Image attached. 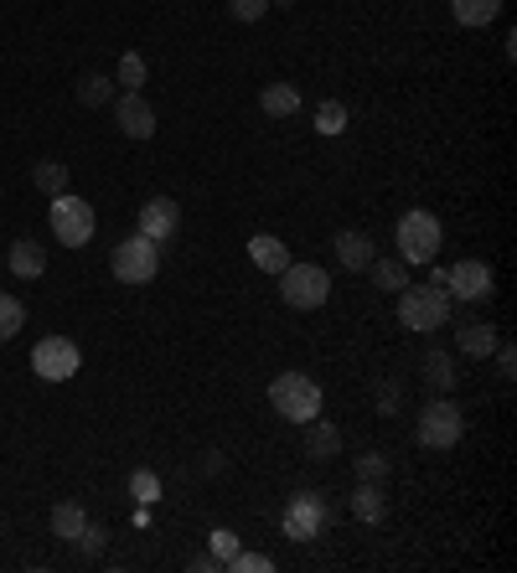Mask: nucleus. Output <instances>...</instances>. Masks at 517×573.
<instances>
[{
	"label": "nucleus",
	"instance_id": "17",
	"mask_svg": "<svg viewBox=\"0 0 517 573\" xmlns=\"http://www.w3.org/2000/svg\"><path fill=\"white\" fill-rule=\"evenodd\" d=\"M455 341H461V352H465V356H476V362H486V356L497 352V331H492L486 321H465V326H461V337H455Z\"/></svg>",
	"mask_w": 517,
	"mask_h": 573
},
{
	"label": "nucleus",
	"instance_id": "3",
	"mask_svg": "<svg viewBox=\"0 0 517 573\" xmlns=\"http://www.w3.org/2000/svg\"><path fill=\"white\" fill-rule=\"evenodd\" d=\"M446 316H450V295L440 285L398 289V321H404V331H440Z\"/></svg>",
	"mask_w": 517,
	"mask_h": 573
},
{
	"label": "nucleus",
	"instance_id": "29",
	"mask_svg": "<svg viewBox=\"0 0 517 573\" xmlns=\"http://www.w3.org/2000/svg\"><path fill=\"white\" fill-rule=\"evenodd\" d=\"M130 496H135L140 506L161 502V481H155V471H135V475H130Z\"/></svg>",
	"mask_w": 517,
	"mask_h": 573
},
{
	"label": "nucleus",
	"instance_id": "11",
	"mask_svg": "<svg viewBox=\"0 0 517 573\" xmlns=\"http://www.w3.org/2000/svg\"><path fill=\"white\" fill-rule=\"evenodd\" d=\"M182 228V207L172 197H151V202L140 207V238H151V243H166V238Z\"/></svg>",
	"mask_w": 517,
	"mask_h": 573
},
{
	"label": "nucleus",
	"instance_id": "20",
	"mask_svg": "<svg viewBox=\"0 0 517 573\" xmlns=\"http://www.w3.org/2000/svg\"><path fill=\"white\" fill-rule=\"evenodd\" d=\"M367 274H373V285L388 289V295H398V289L409 285V264H404V258H373Z\"/></svg>",
	"mask_w": 517,
	"mask_h": 573
},
{
	"label": "nucleus",
	"instance_id": "6",
	"mask_svg": "<svg viewBox=\"0 0 517 573\" xmlns=\"http://www.w3.org/2000/svg\"><path fill=\"white\" fill-rule=\"evenodd\" d=\"M47 218H52V238L57 243H68V249H84L88 238H94V207L84 202V197H73V191H57L47 207Z\"/></svg>",
	"mask_w": 517,
	"mask_h": 573
},
{
	"label": "nucleus",
	"instance_id": "13",
	"mask_svg": "<svg viewBox=\"0 0 517 573\" xmlns=\"http://www.w3.org/2000/svg\"><path fill=\"white\" fill-rule=\"evenodd\" d=\"M249 258H254L264 274H279L285 264H290V249H285L275 233H254L249 238Z\"/></svg>",
	"mask_w": 517,
	"mask_h": 573
},
{
	"label": "nucleus",
	"instance_id": "10",
	"mask_svg": "<svg viewBox=\"0 0 517 573\" xmlns=\"http://www.w3.org/2000/svg\"><path fill=\"white\" fill-rule=\"evenodd\" d=\"M114 124H120V135H130V140H151L155 109L145 103V93H120V99H114Z\"/></svg>",
	"mask_w": 517,
	"mask_h": 573
},
{
	"label": "nucleus",
	"instance_id": "2",
	"mask_svg": "<svg viewBox=\"0 0 517 573\" xmlns=\"http://www.w3.org/2000/svg\"><path fill=\"white\" fill-rule=\"evenodd\" d=\"M279 300L290 310H321L331 300V274L321 264H285L279 269Z\"/></svg>",
	"mask_w": 517,
	"mask_h": 573
},
{
	"label": "nucleus",
	"instance_id": "26",
	"mask_svg": "<svg viewBox=\"0 0 517 573\" xmlns=\"http://www.w3.org/2000/svg\"><path fill=\"white\" fill-rule=\"evenodd\" d=\"M114 78H120L124 93H140V88H145V57H140V52H124L120 73H114Z\"/></svg>",
	"mask_w": 517,
	"mask_h": 573
},
{
	"label": "nucleus",
	"instance_id": "35",
	"mask_svg": "<svg viewBox=\"0 0 517 573\" xmlns=\"http://www.w3.org/2000/svg\"><path fill=\"white\" fill-rule=\"evenodd\" d=\"M492 356H497L502 377H513V372H517V352H513V346H502V341H497V352H492Z\"/></svg>",
	"mask_w": 517,
	"mask_h": 573
},
{
	"label": "nucleus",
	"instance_id": "15",
	"mask_svg": "<svg viewBox=\"0 0 517 573\" xmlns=\"http://www.w3.org/2000/svg\"><path fill=\"white\" fill-rule=\"evenodd\" d=\"M321 522H327V506L316 502L310 491H306V496H300V502L290 506V517H285V527H290L295 538H310V532H316V527H321Z\"/></svg>",
	"mask_w": 517,
	"mask_h": 573
},
{
	"label": "nucleus",
	"instance_id": "9",
	"mask_svg": "<svg viewBox=\"0 0 517 573\" xmlns=\"http://www.w3.org/2000/svg\"><path fill=\"white\" fill-rule=\"evenodd\" d=\"M440 289H450L465 305H476L492 295V269H486L482 258H461V264H450V274H440Z\"/></svg>",
	"mask_w": 517,
	"mask_h": 573
},
{
	"label": "nucleus",
	"instance_id": "14",
	"mask_svg": "<svg viewBox=\"0 0 517 573\" xmlns=\"http://www.w3.org/2000/svg\"><path fill=\"white\" fill-rule=\"evenodd\" d=\"M42 269H47L42 243H36V238H16V243H11V274H16V279H36Z\"/></svg>",
	"mask_w": 517,
	"mask_h": 573
},
{
	"label": "nucleus",
	"instance_id": "36",
	"mask_svg": "<svg viewBox=\"0 0 517 573\" xmlns=\"http://www.w3.org/2000/svg\"><path fill=\"white\" fill-rule=\"evenodd\" d=\"M270 5H279V11H285V5H295V0H270Z\"/></svg>",
	"mask_w": 517,
	"mask_h": 573
},
{
	"label": "nucleus",
	"instance_id": "19",
	"mask_svg": "<svg viewBox=\"0 0 517 573\" xmlns=\"http://www.w3.org/2000/svg\"><path fill=\"white\" fill-rule=\"evenodd\" d=\"M258 103H264V114L270 119H290L295 109H300V93H295V84H270L264 93H258Z\"/></svg>",
	"mask_w": 517,
	"mask_h": 573
},
{
	"label": "nucleus",
	"instance_id": "27",
	"mask_svg": "<svg viewBox=\"0 0 517 573\" xmlns=\"http://www.w3.org/2000/svg\"><path fill=\"white\" fill-rule=\"evenodd\" d=\"M425 377H430V388L440 393V388H455V362H450V356H440V352H430L425 356Z\"/></svg>",
	"mask_w": 517,
	"mask_h": 573
},
{
	"label": "nucleus",
	"instance_id": "23",
	"mask_svg": "<svg viewBox=\"0 0 517 573\" xmlns=\"http://www.w3.org/2000/svg\"><path fill=\"white\" fill-rule=\"evenodd\" d=\"M352 511H358L362 522H378V517H383V491H378V481H362L358 496H352Z\"/></svg>",
	"mask_w": 517,
	"mask_h": 573
},
{
	"label": "nucleus",
	"instance_id": "1",
	"mask_svg": "<svg viewBox=\"0 0 517 573\" xmlns=\"http://www.w3.org/2000/svg\"><path fill=\"white\" fill-rule=\"evenodd\" d=\"M270 404H275L279 419H290V423L321 419V383L306 377V372H279L275 383H270Z\"/></svg>",
	"mask_w": 517,
	"mask_h": 573
},
{
	"label": "nucleus",
	"instance_id": "30",
	"mask_svg": "<svg viewBox=\"0 0 517 573\" xmlns=\"http://www.w3.org/2000/svg\"><path fill=\"white\" fill-rule=\"evenodd\" d=\"M228 569H233V573H270L275 563H270L264 553H233V563H228Z\"/></svg>",
	"mask_w": 517,
	"mask_h": 573
},
{
	"label": "nucleus",
	"instance_id": "31",
	"mask_svg": "<svg viewBox=\"0 0 517 573\" xmlns=\"http://www.w3.org/2000/svg\"><path fill=\"white\" fill-rule=\"evenodd\" d=\"M228 11H233V21H258L270 11V0H228Z\"/></svg>",
	"mask_w": 517,
	"mask_h": 573
},
{
	"label": "nucleus",
	"instance_id": "4",
	"mask_svg": "<svg viewBox=\"0 0 517 573\" xmlns=\"http://www.w3.org/2000/svg\"><path fill=\"white\" fill-rule=\"evenodd\" d=\"M394 238H398V258H404V264H435V253L446 243L435 212H404Z\"/></svg>",
	"mask_w": 517,
	"mask_h": 573
},
{
	"label": "nucleus",
	"instance_id": "33",
	"mask_svg": "<svg viewBox=\"0 0 517 573\" xmlns=\"http://www.w3.org/2000/svg\"><path fill=\"white\" fill-rule=\"evenodd\" d=\"M212 553H218V563H233V553H239V538L218 527V532H212Z\"/></svg>",
	"mask_w": 517,
	"mask_h": 573
},
{
	"label": "nucleus",
	"instance_id": "18",
	"mask_svg": "<svg viewBox=\"0 0 517 573\" xmlns=\"http://www.w3.org/2000/svg\"><path fill=\"white\" fill-rule=\"evenodd\" d=\"M337 450H342V434H337L331 423L310 419V423H306V455H310V460H331Z\"/></svg>",
	"mask_w": 517,
	"mask_h": 573
},
{
	"label": "nucleus",
	"instance_id": "25",
	"mask_svg": "<svg viewBox=\"0 0 517 573\" xmlns=\"http://www.w3.org/2000/svg\"><path fill=\"white\" fill-rule=\"evenodd\" d=\"M21 326H26V305L16 295H0V341H11Z\"/></svg>",
	"mask_w": 517,
	"mask_h": 573
},
{
	"label": "nucleus",
	"instance_id": "28",
	"mask_svg": "<svg viewBox=\"0 0 517 573\" xmlns=\"http://www.w3.org/2000/svg\"><path fill=\"white\" fill-rule=\"evenodd\" d=\"M316 130H321V135H342L346 130V103H337V99L321 103V109H316Z\"/></svg>",
	"mask_w": 517,
	"mask_h": 573
},
{
	"label": "nucleus",
	"instance_id": "5",
	"mask_svg": "<svg viewBox=\"0 0 517 573\" xmlns=\"http://www.w3.org/2000/svg\"><path fill=\"white\" fill-rule=\"evenodd\" d=\"M461 434H465V419H461V404H455V398L425 404V414H419V444H425V450L446 455V450L461 444Z\"/></svg>",
	"mask_w": 517,
	"mask_h": 573
},
{
	"label": "nucleus",
	"instance_id": "32",
	"mask_svg": "<svg viewBox=\"0 0 517 573\" xmlns=\"http://www.w3.org/2000/svg\"><path fill=\"white\" fill-rule=\"evenodd\" d=\"M103 542H109V527H94V522H88V527H84V538H78V548H84V553L94 558V553H103Z\"/></svg>",
	"mask_w": 517,
	"mask_h": 573
},
{
	"label": "nucleus",
	"instance_id": "12",
	"mask_svg": "<svg viewBox=\"0 0 517 573\" xmlns=\"http://www.w3.org/2000/svg\"><path fill=\"white\" fill-rule=\"evenodd\" d=\"M331 249H337V264H342V269H352V274H362L373 258H378V253H373V238H367V233H337V243H331Z\"/></svg>",
	"mask_w": 517,
	"mask_h": 573
},
{
	"label": "nucleus",
	"instance_id": "21",
	"mask_svg": "<svg viewBox=\"0 0 517 573\" xmlns=\"http://www.w3.org/2000/svg\"><path fill=\"white\" fill-rule=\"evenodd\" d=\"M450 11L461 26H486V21L502 16V0H450Z\"/></svg>",
	"mask_w": 517,
	"mask_h": 573
},
{
	"label": "nucleus",
	"instance_id": "22",
	"mask_svg": "<svg viewBox=\"0 0 517 573\" xmlns=\"http://www.w3.org/2000/svg\"><path fill=\"white\" fill-rule=\"evenodd\" d=\"M73 93H78V103H88V109H99V103L114 99V84H109L103 73H84V78L73 84Z\"/></svg>",
	"mask_w": 517,
	"mask_h": 573
},
{
	"label": "nucleus",
	"instance_id": "34",
	"mask_svg": "<svg viewBox=\"0 0 517 573\" xmlns=\"http://www.w3.org/2000/svg\"><path fill=\"white\" fill-rule=\"evenodd\" d=\"M383 471H388V465H383L378 455H367V460H358V481H383Z\"/></svg>",
	"mask_w": 517,
	"mask_h": 573
},
{
	"label": "nucleus",
	"instance_id": "16",
	"mask_svg": "<svg viewBox=\"0 0 517 573\" xmlns=\"http://www.w3.org/2000/svg\"><path fill=\"white\" fill-rule=\"evenodd\" d=\"M84 527H88V517H84V506H78V502H57V506H52V538L78 542V538H84Z\"/></svg>",
	"mask_w": 517,
	"mask_h": 573
},
{
	"label": "nucleus",
	"instance_id": "24",
	"mask_svg": "<svg viewBox=\"0 0 517 573\" xmlns=\"http://www.w3.org/2000/svg\"><path fill=\"white\" fill-rule=\"evenodd\" d=\"M32 181L47 191V197H57L63 186H68V166L63 161H36V170H32Z\"/></svg>",
	"mask_w": 517,
	"mask_h": 573
},
{
	"label": "nucleus",
	"instance_id": "7",
	"mask_svg": "<svg viewBox=\"0 0 517 573\" xmlns=\"http://www.w3.org/2000/svg\"><path fill=\"white\" fill-rule=\"evenodd\" d=\"M155 274H161V243H151L140 233L114 243V279L120 285H151Z\"/></svg>",
	"mask_w": 517,
	"mask_h": 573
},
{
	"label": "nucleus",
	"instance_id": "8",
	"mask_svg": "<svg viewBox=\"0 0 517 573\" xmlns=\"http://www.w3.org/2000/svg\"><path fill=\"white\" fill-rule=\"evenodd\" d=\"M78 367H84V352H78L68 337H42V341H36L32 372L42 377V383H68Z\"/></svg>",
	"mask_w": 517,
	"mask_h": 573
}]
</instances>
